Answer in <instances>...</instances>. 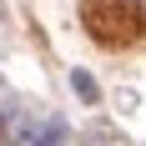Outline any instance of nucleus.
<instances>
[{"label": "nucleus", "mask_w": 146, "mask_h": 146, "mask_svg": "<svg viewBox=\"0 0 146 146\" xmlns=\"http://www.w3.org/2000/svg\"><path fill=\"white\" fill-rule=\"evenodd\" d=\"M71 86H76V96H81V101H96V96H101V91H96V81H91L86 71H76V76H71Z\"/></svg>", "instance_id": "nucleus-2"}, {"label": "nucleus", "mask_w": 146, "mask_h": 146, "mask_svg": "<svg viewBox=\"0 0 146 146\" xmlns=\"http://www.w3.org/2000/svg\"><path fill=\"white\" fill-rule=\"evenodd\" d=\"M81 20H86L91 40L111 45V50L136 45V40L146 35V10H141V0H81Z\"/></svg>", "instance_id": "nucleus-1"}]
</instances>
